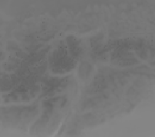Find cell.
<instances>
[{
    "instance_id": "6da1fadb",
    "label": "cell",
    "mask_w": 155,
    "mask_h": 137,
    "mask_svg": "<svg viewBox=\"0 0 155 137\" xmlns=\"http://www.w3.org/2000/svg\"><path fill=\"white\" fill-rule=\"evenodd\" d=\"M92 68L90 64L84 62L79 67V75L82 79H87L90 75Z\"/></svg>"
}]
</instances>
